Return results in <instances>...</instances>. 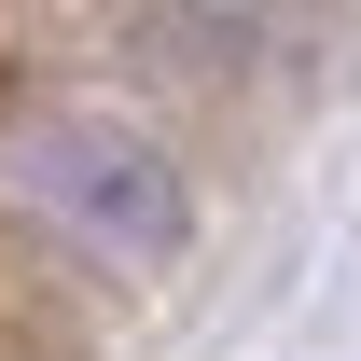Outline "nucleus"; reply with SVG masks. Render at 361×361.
Wrapping results in <instances>:
<instances>
[{
  "mask_svg": "<svg viewBox=\"0 0 361 361\" xmlns=\"http://www.w3.org/2000/svg\"><path fill=\"white\" fill-rule=\"evenodd\" d=\"M14 195H28L56 236H84L97 264H167L180 223H195L180 167H167L139 126H97V111H56V126L14 139Z\"/></svg>",
  "mask_w": 361,
  "mask_h": 361,
  "instance_id": "nucleus-1",
  "label": "nucleus"
}]
</instances>
